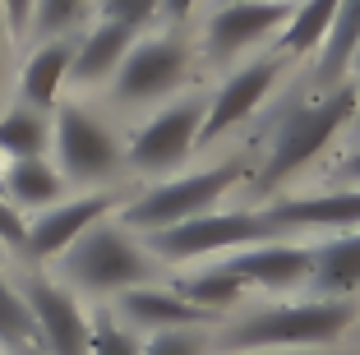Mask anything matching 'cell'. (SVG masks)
<instances>
[{
	"label": "cell",
	"mask_w": 360,
	"mask_h": 355,
	"mask_svg": "<svg viewBox=\"0 0 360 355\" xmlns=\"http://www.w3.org/2000/svg\"><path fill=\"white\" fill-rule=\"evenodd\" d=\"M356 111H360V97L351 79L291 102L277 115L273 134H268V153L259 157V171H250V194H277L282 185H291L356 120Z\"/></svg>",
	"instance_id": "cell-1"
},
{
	"label": "cell",
	"mask_w": 360,
	"mask_h": 355,
	"mask_svg": "<svg viewBox=\"0 0 360 355\" xmlns=\"http://www.w3.org/2000/svg\"><path fill=\"white\" fill-rule=\"evenodd\" d=\"M360 323L356 300H328V295H309V300H286L268 304L217 328V355H240V351H319L323 342H338L342 333Z\"/></svg>",
	"instance_id": "cell-2"
},
{
	"label": "cell",
	"mask_w": 360,
	"mask_h": 355,
	"mask_svg": "<svg viewBox=\"0 0 360 355\" xmlns=\"http://www.w3.org/2000/svg\"><path fill=\"white\" fill-rule=\"evenodd\" d=\"M60 282L70 291L84 295H125L134 286H148L162 277L167 263L143 245V235H134L129 226H120L116 217L97 221L88 235H79L70 250L60 254Z\"/></svg>",
	"instance_id": "cell-3"
},
{
	"label": "cell",
	"mask_w": 360,
	"mask_h": 355,
	"mask_svg": "<svg viewBox=\"0 0 360 355\" xmlns=\"http://www.w3.org/2000/svg\"><path fill=\"white\" fill-rule=\"evenodd\" d=\"M250 180L245 162H217V167L203 171H185V176H167L153 189H139L134 199L120 208V226H129L134 235H153V231H167L176 221H190L199 212H212L217 203L240 189Z\"/></svg>",
	"instance_id": "cell-4"
},
{
	"label": "cell",
	"mask_w": 360,
	"mask_h": 355,
	"mask_svg": "<svg viewBox=\"0 0 360 355\" xmlns=\"http://www.w3.org/2000/svg\"><path fill=\"white\" fill-rule=\"evenodd\" d=\"M259 240H286L282 231L268 221L264 208H226V212H199L190 221H176L167 231H153L143 235L153 254L162 263H208L217 254H231V250H245V245H259Z\"/></svg>",
	"instance_id": "cell-5"
},
{
	"label": "cell",
	"mask_w": 360,
	"mask_h": 355,
	"mask_svg": "<svg viewBox=\"0 0 360 355\" xmlns=\"http://www.w3.org/2000/svg\"><path fill=\"white\" fill-rule=\"evenodd\" d=\"M51 162L70 185H102L125 171V143L84 102H60L51 115Z\"/></svg>",
	"instance_id": "cell-6"
},
{
	"label": "cell",
	"mask_w": 360,
	"mask_h": 355,
	"mask_svg": "<svg viewBox=\"0 0 360 355\" xmlns=\"http://www.w3.org/2000/svg\"><path fill=\"white\" fill-rule=\"evenodd\" d=\"M190 79V42L176 28L162 32H139L129 56L120 60L116 79H111V106H158Z\"/></svg>",
	"instance_id": "cell-7"
},
{
	"label": "cell",
	"mask_w": 360,
	"mask_h": 355,
	"mask_svg": "<svg viewBox=\"0 0 360 355\" xmlns=\"http://www.w3.org/2000/svg\"><path fill=\"white\" fill-rule=\"evenodd\" d=\"M203 115H208V97L203 93H190V97H176V102L158 106L125 138V167L134 176H148V180L176 176V167L199 148Z\"/></svg>",
	"instance_id": "cell-8"
},
{
	"label": "cell",
	"mask_w": 360,
	"mask_h": 355,
	"mask_svg": "<svg viewBox=\"0 0 360 355\" xmlns=\"http://www.w3.org/2000/svg\"><path fill=\"white\" fill-rule=\"evenodd\" d=\"M134 194H139V189H116V185H111V189H93V194H70V199H60L56 208L32 212V217H28V245H23V259H32V263L60 259V254L70 250L79 235H88L97 221L120 217V208H125Z\"/></svg>",
	"instance_id": "cell-9"
},
{
	"label": "cell",
	"mask_w": 360,
	"mask_h": 355,
	"mask_svg": "<svg viewBox=\"0 0 360 355\" xmlns=\"http://www.w3.org/2000/svg\"><path fill=\"white\" fill-rule=\"evenodd\" d=\"M286 70H291V56H282L277 46L268 56H255V60L236 65L222 84H217V93L208 97V115H203L199 143H217V138L231 134L240 120H250V115L273 97V88L282 84Z\"/></svg>",
	"instance_id": "cell-10"
},
{
	"label": "cell",
	"mask_w": 360,
	"mask_h": 355,
	"mask_svg": "<svg viewBox=\"0 0 360 355\" xmlns=\"http://www.w3.org/2000/svg\"><path fill=\"white\" fill-rule=\"evenodd\" d=\"M19 291H23V300H28V309H32L42 355H88L93 314H84L79 291H70L60 277H42V272L19 277Z\"/></svg>",
	"instance_id": "cell-11"
},
{
	"label": "cell",
	"mask_w": 360,
	"mask_h": 355,
	"mask_svg": "<svg viewBox=\"0 0 360 355\" xmlns=\"http://www.w3.org/2000/svg\"><path fill=\"white\" fill-rule=\"evenodd\" d=\"M296 0H222L203 23V56L208 60H236L250 46H264L268 37L291 23Z\"/></svg>",
	"instance_id": "cell-12"
},
{
	"label": "cell",
	"mask_w": 360,
	"mask_h": 355,
	"mask_svg": "<svg viewBox=\"0 0 360 355\" xmlns=\"http://www.w3.org/2000/svg\"><path fill=\"white\" fill-rule=\"evenodd\" d=\"M217 268H226L231 277H240L250 291H300L309 286V272H314V240H259L245 245V250L217 254Z\"/></svg>",
	"instance_id": "cell-13"
},
{
	"label": "cell",
	"mask_w": 360,
	"mask_h": 355,
	"mask_svg": "<svg viewBox=\"0 0 360 355\" xmlns=\"http://www.w3.org/2000/svg\"><path fill=\"white\" fill-rule=\"evenodd\" d=\"M264 212L282 235H291V231H309V235L360 231V185H333V189H319V194H286V199L264 203Z\"/></svg>",
	"instance_id": "cell-14"
},
{
	"label": "cell",
	"mask_w": 360,
	"mask_h": 355,
	"mask_svg": "<svg viewBox=\"0 0 360 355\" xmlns=\"http://www.w3.org/2000/svg\"><path fill=\"white\" fill-rule=\"evenodd\" d=\"M111 314H116L125 328H134L139 337L143 333L148 337L153 333H171V328H217L222 323V314L185 300L176 286H162V282H148V286H134V291L116 295Z\"/></svg>",
	"instance_id": "cell-15"
},
{
	"label": "cell",
	"mask_w": 360,
	"mask_h": 355,
	"mask_svg": "<svg viewBox=\"0 0 360 355\" xmlns=\"http://www.w3.org/2000/svg\"><path fill=\"white\" fill-rule=\"evenodd\" d=\"M139 32L125 23H106L97 19L88 32L75 37V65H70V88L75 93H93V88H111L120 60L129 56Z\"/></svg>",
	"instance_id": "cell-16"
},
{
	"label": "cell",
	"mask_w": 360,
	"mask_h": 355,
	"mask_svg": "<svg viewBox=\"0 0 360 355\" xmlns=\"http://www.w3.org/2000/svg\"><path fill=\"white\" fill-rule=\"evenodd\" d=\"M70 65H75V37H56V42H37L32 56L19 65L14 79V102L51 111L60 106V93L70 88Z\"/></svg>",
	"instance_id": "cell-17"
},
{
	"label": "cell",
	"mask_w": 360,
	"mask_h": 355,
	"mask_svg": "<svg viewBox=\"0 0 360 355\" xmlns=\"http://www.w3.org/2000/svg\"><path fill=\"white\" fill-rule=\"evenodd\" d=\"M309 295L351 300L360 291V231L342 235H319L314 240V272H309Z\"/></svg>",
	"instance_id": "cell-18"
},
{
	"label": "cell",
	"mask_w": 360,
	"mask_h": 355,
	"mask_svg": "<svg viewBox=\"0 0 360 355\" xmlns=\"http://www.w3.org/2000/svg\"><path fill=\"white\" fill-rule=\"evenodd\" d=\"M5 199L19 212H46L70 199V180L60 176L51 157H19L5 167Z\"/></svg>",
	"instance_id": "cell-19"
},
{
	"label": "cell",
	"mask_w": 360,
	"mask_h": 355,
	"mask_svg": "<svg viewBox=\"0 0 360 355\" xmlns=\"http://www.w3.org/2000/svg\"><path fill=\"white\" fill-rule=\"evenodd\" d=\"M356 46H360V0H342L338 19H333V28H328V37H323V46L314 51V79H319V88L347 84Z\"/></svg>",
	"instance_id": "cell-20"
},
{
	"label": "cell",
	"mask_w": 360,
	"mask_h": 355,
	"mask_svg": "<svg viewBox=\"0 0 360 355\" xmlns=\"http://www.w3.org/2000/svg\"><path fill=\"white\" fill-rule=\"evenodd\" d=\"M0 157L19 162V157H51V115L37 106L10 102L0 111Z\"/></svg>",
	"instance_id": "cell-21"
},
{
	"label": "cell",
	"mask_w": 360,
	"mask_h": 355,
	"mask_svg": "<svg viewBox=\"0 0 360 355\" xmlns=\"http://www.w3.org/2000/svg\"><path fill=\"white\" fill-rule=\"evenodd\" d=\"M338 5L342 0H300L296 14H291V23L277 32V51L291 56V60L314 56L319 46H323V37H328L333 19H338Z\"/></svg>",
	"instance_id": "cell-22"
},
{
	"label": "cell",
	"mask_w": 360,
	"mask_h": 355,
	"mask_svg": "<svg viewBox=\"0 0 360 355\" xmlns=\"http://www.w3.org/2000/svg\"><path fill=\"white\" fill-rule=\"evenodd\" d=\"M171 286H176L185 300L203 304V309H212V314H226L231 304H240L245 295H250V286H245L240 277H231L226 268H217V263H203V268H194V272H185V277H176Z\"/></svg>",
	"instance_id": "cell-23"
},
{
	"label": "cell",
	"mask_w": 360,
	"mask_h": 355,
	"mask_svg": "<svg viewBox=\"0 0 360 355\" xmlns=\"http://www.w3.org/2000/svg\"><path fill=\"white\" fill-rule=\"evenodd\" d=\"M0 351L5 355H37L42 351L28 300H23L19 282H10L5 272H0Z\"/></svg>",
	"instance_id": "cell-24"
},
{
	"label": "cell",
	"mask_w": 360,
	"mask_h": 355,
	"mask_svg": "<svg viewBox=\"0 0 360 355\" xmlns=\"http://www.w3.org/2000/svg\"><path fill=\"white\" fill-rule=\"evenodd\" d=\"M88 10H93V0H37V5H32L28 37H37V42L75 37V28L84 23Z\"/></svg>",
	"instance_id": "cell-25"
},
{
	"label": "cell",
	"mask_w": 360,
	"mask_h": 355,
	"mask_svg": "<svg viewBox=\"0 0 360 355\" xmlns=\"http://www.w3.org/2000/svg\"><path fill=\"white\" fill-rule=\"evenodd\" d=\"M88 355H143V337L125 328L111 309L93 314V337H88Z\"/></svg>",
	"instance_id": "cell-26"
},
{
	"label": "cell",
	"mask_w": 360,
	"mask_h": 355,
	"mask_svg": "<svg viewBox=\"0 0 360 355\" xmlns=\"http://www.w3.org/2000/svg\"><path fill=\"white\" fill-rule=\"evenodd\" d=\"M143 355H217V328H171L143 337Z\"/></svg>",
	"instance_id": "cell-27"
},
{
	"label": "cell",
	"mask_w": 360,
	"mask_h": 355,
	"mask_svg": "<svg viewBox=\"0 0 360 355\" xmlns=\"http://www.w3.org/2000/svg\"><path fill=\"white\" fill-rule=\"evenodd\" d=\"M93 10L106 23H125L134 32H148L162 19V0H93Z\"/></svg>",
	"instance_id": "cell-28"
},
{
	"label": "cell",
	"mask_w": 360,
	"mask_h": 355,
	"mask_svg": "<svg viewBox=\"0 0 360 355\" xmlns=\"http://www.w3.org/2000/svg\"><path fill=\"white\" fill-rule=\"evenodd\" d=\"M23 245H28V212H19L5 194H0V250L23 254Z\"/></svg>",
	"instance_id": "cell-29"
},
{
	"label": "cell",
	"mask_w": 360,
	"mask_h": 355,
	"mask_svg": "<svg viewBox=\"0 0 360 355\" xmlns=\"http://www.w3.org/2000/svg\"><path fill=\"white\" fill-rule=\"evenodd\" d=\"M32 5H37V0H0V10H5V23H10V32H14V42H19V37H28Z\"/></svg>",
	"instance_id": "cell-30"
},
{
	"label": "cell",
	"mask_w": 360,
	"mask_h": 355,
	"mask_svg": "<svg viewBox=\"0 0 360 355\" xmlns=\"http://www.w3.org/2000/svg\"><path fill=\"white\" fill-rule=\"evenodd\" d=\"M328 180L333 185H360V148H351V153L342 157L338 167L328 171Z\"/></svg>",
	"instance_id": "cell-31"
},
{
	"label": "cell",
	"mask_w": 360,
	"mask_h": 355,
	"mask_svg": "<svg viewBox=\"0 0 360 355\" xmlns=\"http://www.w3.org/2000/svg\"><path fill=\"white\" fill-rule=\"evenodd\" d=\"M10 42H14V32H10V23H5V10H0V93H5V60H10Z\"/></svg>",
	"instance_id": "cell-32"
},
{
	"label": "cell",
	"mask_w": 360,
	"mask_h": 355,
	"mask_svg": "<svg viewBox=\"0 0 360 355\" xmlns=\"http://www.w3.org/2000/svg\"><path fill=\"white\" fill-rule=\"evenodd\" d=\"M190 10H194V0H162V19L167 23H180Z\"/></svg>",
	"instance_id": "cell-33"
},
{
	"label": "cell",
	"mask_w": 360,
	"mask_h": 355,
	"mask_svg": "<svg viewBox=\"0 0 360 355\" xmlns=\"http://www.w3.org/2000/svg\"><path fill=\"white\" fill-rule=\"evenodd\" d=\"M347 79L356 84V97H360V46H356V56H351V74ZM356 120H360V111H356Z\"/></svg>",
	"instance_id": "cell-34"
},
{
	"label": "cell",
	"mask_w": 360,
	"mask_h": 355,
	"mask_svg": "<svg viewBox=\"0 0 360 355\" xmlns=\"http://www.w3.org/2000/svg\"><path fill=\"white\" fill-rule=\"evenodd\" d=\"M240 355H323V351H240Z\"/></svg>",
	"instance_id": "cell-35"
},
{
	"label": "cell",
	"mask_w": 360,
	"mask_h": 355,
	"mask_svg": "<svg viewBox=\"0 0 360 355\" xmlns=\"http://www.w3.org/2000/svg\"><path fill=\"white\" fill-rule=\"evenodd\" d=\"M5 167H10V162H5V157H0V194H5Z\"/></svg>",
	"instance_id": "cell-36"
},
{
	"label": "cell",
	"mask_w": 360,
	"mask_h": 355,
	"mask_svg": "<svg viewBox=\"0 0 360 355\" xmlns=\"http://www.w3.org/2000/svg\"><path fill=\"white\" fill-rule=\"evenodd\" d=\"M0 254H5V250H0Z\"/></svg>",
	"instance_id": "cell-37"
},
{
	"label": "cell",
	"mask_w": 360,
	"mask_h": 355,
	"mask_svg": "<svg viewBox=\"0 0 360 355\" xmlns=\"http://www.w3.org/2000/svg\"><path fill=\"white\" fill-rule=\"evenodd\" d=\"M0 355H5V351H0Z\"/></svg>",
	"instance_id": "cell-38"
}]
</instances>
